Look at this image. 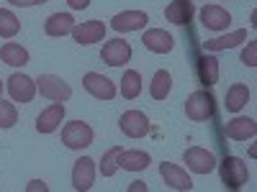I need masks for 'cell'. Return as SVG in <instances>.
<instances>
[{
	"instance_id": "obj_10",
	"label": "cell",
	"mask_w": 257,
	"mask_h": 192,
	"mask_svg": "<svg viewBox=\"0 0 257 192\" xmlns=\"http://www.w3.org/2000/svg\"><path fill=\"white\" fill-rule=\"evenodd\" d=\"M95 159L90 156H80L72 166V187L77 192H88L93 184H95Z\"/></svg>"
},
{
	"instance_id": "obj_21",
	"label": "cell",
	"mask_w": 257,
	"mask_h": 192,
	"mask_svg": "<svg viewBox=\"0 0 257 192\" xmlns=\"http://www.w3.org/2000/svg\"><path fill=\"white\" fill-rule=\"evenodd\" d=\"M72 28H75V18L70 13H52L44 20V34L52 36V38L67 36V34H72Z\"/></svg>"
},
{
	"instance_id": "obj_35",
	"label": "cell",
	"mask_w": 257,
	"mask_h": 192,
	"mask_svg": "<svg viewBox=\"0 0 257 192\" xmlns=\"http://www.w3.org/2000/svg\"><path fill=\"white\" fill-rule=\"evenodd\" d=\"M0 95H3V80H0Z\"/></svg>"
},
{
	"instance_id": "obj_6",
	"label": "cell",
	"mask_w": 257,
	"mask_h": 192,
	"mask_svg": "<svg viewBox=\"0 0 257 192\" xmlns=\"http://www.w3.org/2000/svg\"><path fill=\"white\" fill-rule=\"evenodd\" d=\"M6 88H8V95L13 98V102H31L36 98V80H31L29 74L24 72H13L8 80H6Z\"/></svg>"
},
{
	"instance_id": "obj_26",
	"label": "cell",
	"mask_w": 257,
	"mask_h": 192,
	"mask_svg": "<svg viewBox=\"0 0 257 192\" xmlns=\"http://www.w3.org/2000/svg\"><path fill=\"white\" fill-rule=\"evenodd\" d=\"M121 95L126 100H137L142 95V74L137 70H126L121 77Z\"/></svg>"
},
{
	"instance_id": "obj_18",
	"label": "cell",
	"mask_w": 257,
	"mask_h": 192,
	"mask_svg": "<svg viewBox=\"0 0 257 192\" xmlns=\"http://www.w3.org/2000/svg\"><path fill=\"white\" fill-rule=\"evenodd\" d=\"M196 74L203 88H213L219 82V59L213 54H201L196 62Z\"/></svg>"
},
{
	"instance_id": "obj_23",
	"label": "cell",
	"mask_w": 257,
	"mask_h": 192,
	"mask_svg": "<svg viewBox=\"0 0 257 192\" xmlns=\"http://www.w3.org/2000/svg\"><path fill=\"white\" fill-rule=\"evenodd\" d=\"M247 102H249V88H247V84L237 82V84H231V88L226 90L224 108H226L229 113H239Z\"/></svg>"
},
{
	"instance_id": "obj_7",
	"label": "cell",
	"mask_w": 257,
	"mask_h": 192,
	"mask_svg": "<svg viewBox=\"0 0 257 192\" xmlns=\"http://www.w3.org/2000/svg\"><path fill=\"white\" fill-rule=\"evenodd\" d=\"M82 88L88 90L93 98H98V100H113L116 98V82L113 80H108L105 74H100V72H88L82 77Z\"/></svg>"
},
{
	"instance_id": "obj_24",
	"label": "cell",
	"mask_w": 257,
	"mask_h": 192,
	"mask_svg": "<svg viewBox=\"0 0 257 192\" xmlns=\"http://www.w3.org/2000/svg\"><path fill=\"white\" fill-rule=\"evenodd\" d=\"M242 41H247V28L231 31V34H226V36L208 38V41H206V52H224V49H234V46H239Z\"/></svg>"
},
{
	"instance_id": "obj_14",
	"label": "cell",
	"mask_w": 257,
	"mask_h": 192,
	"mask_svg": "<svg viewBox=\"0 0 257 192\" xmlns=\"http://www.w3.org/2000/svg\"><path fill=\"white\" fill-rule=\"evenodd\" d=\"M149 24V16L144 10H123V13H116L111 18V28L121 31V34H128V31H144V26Z\"/></svg>"
},
{
	"instance_id": "obj_32",
	"label": "cell",
	"mask_w": 257,
	"mask_h": 192,
	"mask_svg": "<svg viewBox=\"0 0 257 192\" xmlns=\"http://www.w3.org/2000/svg\"><path fill=\"white\" fill-rule=\"evenodd\" d=\"M11 6H18V8H31V6H44L49 0H8Z\"/></svg>"
},
{
	"instance_id": "obj_22",
	"label": "cell",
	"mask_w": 257,
	"mask_h": 192,
	"mask_svg": "<svg viewBox=\"0 0 257 192\" xmlns=\"http://www.w3.org/2000/svg\"><path fill=\"white\" fill-rule=\"evenodd\" d=\"M0 62H6L8 67H26V64L31 62V56H29V49H24L21 44L6 41V44L0 46Z\"/></svg>"
},
{
	"instance_id": "obj_2",
	"label": "cell",
	"mask_w": 257,
	"mask_h": 192,
	"mask_svg": "<svg viewBox=\"0 0 257 192\" xmlns=\"http://www.w3.org/2000/svg\"><path fill=\"white\" fill-rule=\"evenodd\" d=\"M219 166V172H221V182H224V187H229V190H239V187H244L247 184V180H249V169H247V164L239 159V156H226L221 164H216Z\"/></svg>"
},
{
	"instance_id": "obj_3",
	"label": "cell",
	"mask_w": 257,
	"mask_h": 192,
	"mask_svg": "<svg viewBox=\"0 0 257 192\" xmlns=\"http://www.w3.org/2000/svg\"><path fill=\"white\" fill-rule=\"evenodd\" d=\"M213 113H216V105H213V95L206 92V90H198V92H190L188 100H185V116L190 120H208L213 118Z\"/></svg>"
},
{
	"instance_id": "obj_12",
	"label": "cell",
	"mask_w": 257,
	"mask_h": 192,
	"mask_svg": "<svg viewBox=\"0 0 257 192\" xmlns=\"http://www.w3.org/2000/svg\"><path fill=\"white\" fill-rule=\"evenodd\" d=\"M201 24L208 31H226L231 24V13L226 8H221L219 3H211L201 8Z\"/></svg>"
},
{
	"instance_id": "obj_19",
	"label": "cell",
	"mask_w": 257,
	"mask_h": 192,
	"mask_svg": "<svg viewBox=\"0 0 257 192\" xmlns=\"http://www.w3.org/2000/svg\"><path fill=\"white\" fill-rule=\"evenodd\" d=\"M193 16H196V6L193 0H173L167 8H165V18L175 26H188Z\"/></svg>"
},
{
	"instance_id": "obj_8",
	"label": "cell",
	"mask_w": 257,
	"mask_h": 192,
	"mask_svg": "<svg viewBox=\"0 0 257 192\" xmlns=\"http://www.w3.org/2000/svg\"><path fill=\"white\" fill-rule=\"evenodd\" d=\"M118 128H121V134L128 136V138H144L152 126H149V118L142 110H126L118 118Z\"/></svg>"
},
{
	"instance_id": "obj_30",
	"label": "cell",
	"mask_w": 257,
	"mask_h": 192,
	"mask_svg": "<svg viewBox=\"0 0 257 192\" xmlns=\"http://www.w3.org/2000/svg\"><path fill=\"white\" fill-rule=\"evenodd\" d=\"M242 64L247 67H257V41H247V46L242 49Z\"/></svg>"
},
{
	"instance_id": "obj_31",
	"label": "cell",
	"mask_w": 257,
	"mask_h": 192,
	"mask_svg": "<svg viewBox=\"0 0 257 192\" xmlns=\"http://www.w3.org/2000/svg\"><path fill=\"white\" fill-rule=\"evenodd\" d=\"M26 192H49V184L44 180H31L26 184Z\"/></svg>"
},
{
	"instance_id": "obj_27",
	"label": "cell",
	"mask_w": 257,
	"mask_h": 192,
	"mask_svg": "<svg viewBox=\"0 0 257 192\" xmlns=\"http://www.w3.org/2000/svg\"><path fill=\"white\" fill-rule=\"evenodd\" d=\"M121 152H123V146H111L108 152L100 156L98 169H100L103 177H113V174L118 172V156H121Z\"/></svg>"
},
{
	"instance_id": "obj_5",
	"label": "cell",
	"mask_w": 257,
	"mask_h": 192,
	"mask_svg": "<svg viewBox=\"0 0 257 192\" xmlns=\"http://www.w3.org/2000/svg\"><path fill=\"white\" fill-rule=\"evenodd\" d=\"M183 159H185V166L190 169V172H196V174H211L213 169H216V164H219L216 162V154L208 152V148H203V146L185 148Z\"/></svg>"
},
{
	"instance_id": "obj_16",
	"label": "cell",
	"mask_w": 257,
	"mask_h": 192,
	"mask_svg": "<svg viewBox=\"0 0 257 192\" xmlns=\"http://www.w3.org/2000/svg\"><path fill=\"white\" fill-rule=\"evenodd\" d=\"M64 120V102H52L36 116V131L39 134H54Z\"/></svg>"
},
{
	"instance_id": "obj_25",
	"label": "cell",
	"mask_w": 257,
	"mask_h": 192,
	"mask_svg": "<svg viewBox=\"0 0 257 192\" xmlns=\"http://www.w3.org/2000/svg\"><path fill=\"white\" fill-rule=\"evenodd\" d=\"M170 90H173V74L167 70H157L152 77V84H149V95L155 100H165L170 95Z\"/></svg>"
},
{
	"instance_id": "obj_28",
	"label": "cell",
	"mask_w": 257,
	"mask_h": 192,
	"mask_svg": "<svg viewBox=\"0 0 257 192\" xmlns=\"http://www.w3.org/2000/svg\"><path fill=\"white\" fill-rule=\"evenodd\" d=\"M21 31V20L16 18L13 10L0 8V38H13Z\"/></svg>"
},
{
	"instance_id": "obj_9",
	"label": "cell",
	"mask_w": 257,
	"mask_h": 192,
	"mask_svg": "<svg viewBox=\"0 0 257 192\" xmlns=\"http://www.w3.org/2000/svg\"><path fill=\"white\" fill-rule=\"evenodd\" d=\"M100 59L108 64V67H123V64L132 59V44L123 38H111L105 41L100 49Z\"/></svg>"
},
{
	"instance_id": "obj_34",
	"label": "cell",
	"mask_w": 257,
	"mask_h": 192,
	"mask_svg": "<svg viewBox=\"0 0 257 192\" xmlns=\"http://www.w3.org/2000/svg\"><path fill=\"white\" fill-rule=\"evenodd\" d=\"M128 192H147V184L144 182H132V184H128Z\"/></svg>"
},
{
	"instance_id": "obj_29",
	"label": "cell",
	"mask_w": 257,
	"mask_h": 192,
	"mask_svg": "<svg viewBox=\"0 0 257 192\" xmlns=\"http://www.w3.org/2000/svg\"><path fill=\"white\" fill-rule=\"evenodd\" d=\"M18 123V110L16 105L0 98V128H13Z\"/></svg>"
},
{
	"instance_id": "obj_15",
	"label": "cell",
	"mask_w": 257,
	"mask_h": 192,
	"mask_svg": "<svg viewBox=\"0 0 257 192\" xmlns=\"http://www.w3.org/2000/svg\"><path fill=\"white\" fill-rule=\"evenodd\" d=\"M142 44H144L147 52H152V54H167V52H173L175 38H173V34H167L165 28H149V31H144Z\"/></svg>"
},
{
	"instance_id": "obj_1",
	"label": "cell",
	"mask_w": 257,
	"mask_h": 192,
	"mask_svg": "<svg viewBox=\"0 0 257 192\" xmlns=\"http://www.w3.org/2000/svg\"><path fill=\"white\" fill-rule=\"evenodd\" d=\"M93 138H95V134L85 120H70L62 128V144L67 146L70 152H82V148H88L93 144Z\"/></svg>"
},
{
	"instance_id": "obj_11",
	"label": "cell",
	"mask_w": 257,
	"mask_h": 192,
	"mask_svg": "<svg viewBox=\"0 0 257 192\" xmlns=\"http://www.w3.org/2000/svg\"><path fill=\"white\" fill-rule=\"evenodd\" d=\"M72 38L80 46H90L95 41H103L105 38V24L103 20H82V24H75Z\"/></svg>"
},
{
	"instance_id": "obj_13",
	"label": "cell",
	"mask_w": 257,
	"mask_h": 192,
	"mask_svg": "<svg viewBox=\"0 0 257 192\" xmlns=\"http://www.w3.org/2000/svg\"><path fill=\"white\" fill-rule=\"evenodd\" d=\"M160 177L165 180L167 187H173V190H193V180L190 174L185 172V169L180 164H173V162H162L160 164Z\"/></svg>"
},
{
	"instance_id": "obj_17",
	"label": "cell",
	"mask_w": 257,
	"mask_h": 192,
	"mask_svg": "<svg viewBox=\"0 0 257 192\" xmlns=\"http://www.w3.org/2000/svg\"><path fill=\"white\" fill-rule=\"evenodd\" d=\"M226 138L231 141H247V138H254L257 136V120L254 118H247V116H237L231 118L224 128Z\"/></svg>"
},
{
	"instance_id": "obj_20",
	"label": "cell",
	"mask_w": 257,
	"mask_h": 192,
	"mask_svg": "<svg viewBox=\"0 0 257 192\" xmlns=\"http://www.w3.org/2000/svg\"><path fill=\"white\" fill-rule=\"evenodd\" d=\"M149 164H152V156L144 148H128L118 156V169H126V172H144Z\"/></svg>"
},
{
	"instance_id": "obj_33",
	"label": "cell",
	"mask_w": 257,
	"mask_h": 192,
	"mask_svg": "<svg viewBox=\"0 0 257 192\" xmlns=\"http://www.w3.org/2000/svg\"><path fill=\"white\" fill-rule=\"evenodd\" d=\"M67 6L72 8V10H85L90 6V0H67Z\"/></svg>"
},
{
	"instance_id": "obj_4",
	"label": "cell",
	"mask_w": 257,
	"mask_h": 192,
	"mask_svg": "<svg viewBox=\"0 0 257 192\" xmlns=\"http://www.w3.org/2000/svg\"><path fill=\"white\" fill-rule=\"evenodd\" d=\"M36 90L44 98H49L52 102H64V100L72 98V88L59 74H39L36 77Z\"/></svg>"
}]
</instances>
